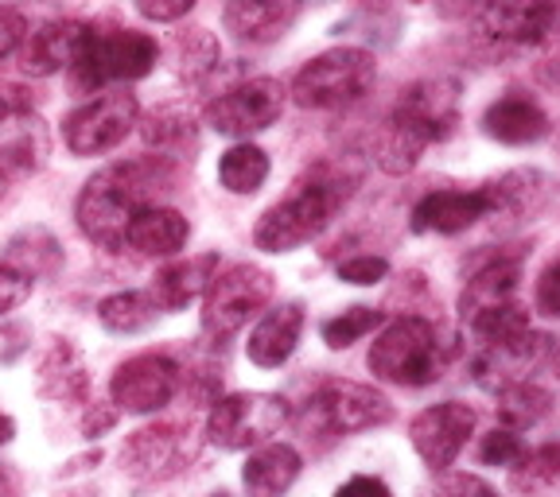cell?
<instances>
[{"label":"cell","mask_w":560,"mask_h":497,"mask_svg":"<svg viewBox=\"0 0 560 497\" xmlns=\"http://www.w3.org/2000/svg\"><path fill=\"white\" fill-rule=\"evenodd\" d=\"M432 4H436V12L444 20H467V16H479L482 12V4H487V0H432Z\"/></svg>","instance_id":"obj_47"},{"label":"cell","mask_w":560,"mask_h":497,"mask_svg":"<svg viewBox=\"0 0 560 497\" xmlns=\"http://www.w3.org/2000/svg\"><path fill=\"white\" fill-rule=\"evenodd\" d=\"M304 307L296 299L265 307L257 315L254 331H249V342H245V358L254 362L257 369H280L296 354L300 339H304Z\"/></svg>","instance_id":"obj_22"},{"label":"cell","mask_w":560,"mask_h":497,"mask_svg":"<svg viewBox=\"0 0 560 497\" xmlns=\"http://www.w3.org/2000/svg\"><path fill=\"white\" fill-rule=\"evenodd\" d=\"M522 454H525L522 431L502 428V424H494V428H490L487 436L479 439V463L482 466H502V471H510V466H514Z\"/></svg>","instance_id":"obj_36"},{"label":"cell","mask_w":560,"mask_h":497,"mask_svg":"<svg viewBox=\"0 0 560 497\" xmlns=\"http://www.w3.org/2000/svg\"><path fill=\"white\" fill-rule=\"evenodd\" d=\"M362 184V167L354 156H324L292 179V191L272 202L254 226V245L261 253H292L315 241L335 222L342 206L354 199Z\"/></svg>","instance_id":"obj_1"},{"label":"cell","mask_w":560,"mask_h":497,"mask_svg":"<svg viewBox=\"0 0 560 497\" xmlns=\"http://www.w3.org/2000/svg\"><path fill=\"white\" fill-rule=\"evenodd\" d=\"M35 389L55 404H86L90 401V369L82 350L70 339H55L35 369Z\"/></svg>","instance_id":"obj_24"},{"label":"cell","mask_w":560,"mask_h":497,"mask_svg":"<svg viewBox=\"0 0 560 497\" xmlns=\"http://www.w3.org/2000/svg\"><path fill=\"white\" fill-rule=\"evenodd\" d=\"M277 296V280L261 264H226V269L214 272V280L202 292V334L210 342H226L242 331L249 319L265 311Z\"/></svg>","instance_id":"obj_6"},{"label":"cell","mask_w":560,"mask_h":497,"mask_svg":"<svg viewBox=\"0 0 560 497\" xmlns=\"http://www.w3.org/2000/svg\"><path fill=\"white\" fill-rule=\"evenodd\" d=\"M534 307L545 315V319H560V253H552L549 264L537 272Z\"/></svg>","instance_id":"obj_38"},{"label":"cell","mask_w":560,"mask_h":497,"mask_svg":"<svg viewBox=\"0 0 560 497\" xmlns=\"http://www.w3.org/2000/svg\"><path fill=\"white\" fill-rule=\"evenodd\" d=\"M195 459L191 428L184 424H144L121 447V471L140 486H160L184 474Z\"/></svg>","instance_id":"obj_14"},{"label":"cell","mask_w":560,"mask_h":497,"mask_svg":"<svg viewBox=\"0 0 560 497\" xmlns=\"http://www.w3.org/2000/svg\"><path fill=\"white\" fill-rule=\"evenodd\" d=\"M12 436H16V424H12V416H9V412H0V447L9 443Z\"/></svg>","instance_id":"obj_49"},{"label":"cell","mask_w":560,"mask_h":497,"mask_svg":"<svg viewBox=\"0 0 560 497\" xmlns=\"http://www.w3.org/2000/svg\"><path fill=\"white\" fill-rule=\"evenodd\" d=\"M27 32H32V27H27L24 12L12 9V4H0V62L12 59V55L20 51V44H24Z\"/></svg>","instance_id":"obj_41"},{"label":"cell","mask_w":560,"mask_h":497,"mask_svg":"<svg viewBox=\"0 0 560 497\" xmlns=\"http://www.w3.org/2000/svg\"><path fill=\"white\" fill-rule=\"evenodd\" d=\"M304 0H226L222 4V24L237 44L265 47L277 44L296 27Z\"/></svg>","instance_id":"obj_21"},{"label":"cell","mask_w":560,"mask_h":497,"mask_svg":"<svg viewBox=\"0 0 560 497\" xmlns=\"http://www.w3.org/2000/svg\"><path fill=\"white\" fill-rule=\"evenodd\" d=\"M479 27L506 47H549L560 39V0H487Z\"/></svg>","instance_id":"obj_16"},{"label":"cell","mask_w":560,"mask_h":497,"mask_svg":"<svg viewBox=\"0 0 560 497\" xmlns=\"http://www.w3.org/2000/svg\"><path fill=\"white\" fill-rule=\"evenodd\" d=\"M459 105H464V82L447 79V74H432V79H417L397 94L389 121L401 125L409 137H417L424 149L452 140L459 129Z\"/></svg>","instance_id":"obj_11"},{"label":"cell","mask_w":560,"mask_h":497,"mask_svg":"<svg viewBox=\"0 0 560 497\" xmlns=\"http://www.w3.org/2000/svg\"><path fill=\"white\" fill-rule=\"evenodd\" d=\"M210 497H234V494H226V489H219V494H210Z\"/></svg>","instance_id":"obj_52"},{"label":"cell","mask_w":560,"mask_h":497,"mask_svg":"<svg viewBox=\"0 0 560 497\" xmlns=\"http://www.w3.org/2000/svg\"><path fill=\"white\" fill-rule=\"evenodd\" d=\"M549 369H552V377L560 381V339H552V346H549Z\"/></svg>","instance_id":"obj_50"},{"label":"cell","mask_w":560,"mask_h":497,"mask_svg":"<svg viewBox=\"0 0 560 497\" xmlns=\"http://www.w3.org/2000/svg\"><path fill=\"white\" fill-rule=\"evenodd\" d=\"M517 497H560V443L525 447V454L506 471Z\"/></svg>","instance_id":"obj_30"},{"label":"cell","mask_w":560,"mask_h":497,"mask_svg":"<svg viewBox=\"0 0 560 497\" xmlns=\"http://www.w3.org/2000/svg\"><path fill=\"white\" fill-rule=\"evenodd\" d=\"M175 184V164L152 156H132L117 159V164L102 167L86 179V187L79 191L74 202V218L79 229L102 249H125V234L137 210L160 202V194Z\"/></svg>","instance_id":"obj_2"},{"label":"cell","mask_w":560,"mask_h":497,"mask_svg":"<svg viewBox=\"0 0 560 497\" xmlns=\"http://www.w3.org/2000/svg\"><path fill=\"white\" fill-rule=\"evenodd\" d=\"M475 424H479V412L471 404L440 401L429 404V409H420L409 419V443L432 474H444L464 454L467 439L475 436Z\"/></svg>","instance_id":"obj_15"},{"label":"cell","mask_w":560,"mask_h":497,"mask_svg":"<svg viewBox=\"0 0 560 497\" xmlns=\"http://www.w3.org/2000/svg\"><path fill=\"white\" fill-rule=\"evenodd\" d=\"M525 272V245H479L475 253L464 257L459 276H464V292H459V323L490 307L514 304L517 288H522Z\"/></svg>","instance_id":"obj_13"},{"label":"cell","mask_w":560,"mask_h":497,"mask_svg":"<svg viewBox=\"0 0 560 497\" xmlns=\"http://www.w3.org/2000/svg\"><path fill=\"white\" fill-rule=\"evenodd\" d=\"M272 164L265 149H257L254 140H234L219 156V184L230 194H257L269 179Z\"/></svg>","instance_id":"obj_33"},{"label":"cell","mask_w":560,"mask_h":497,"mask_svg":"<svg viewBox=\"0 0 560 497\" xmlns=\"http://www.w3.org/2000/svg\"><path fill=\"white\" fill-rule=\"evenodd\" d=\"M335 497H394V489L385 486L377 474H350V478L335 489Z\"/></svg>","instance_id":"obj_45"},{"label":"cell","mask_w":560,"mask_h":497,"mask_svg":"<svg viewBox=\"0 0 560 497\" xmlns=\"http://www.w3.org/2000/svg\"><path fill=\"white\" fill-rule=\"evenodd\" d=\"M140 121V102L137 94H129L125 86H109L102 94L86 97L79 109H70L62 121V144L70 156L94 159L114 152L117 144H125L132 129Z\"/></svg>","instance_id":"obj_10"},{"label":"cell","mask_w":560,"mask_h":497,"mask_svg":"<svg viewBox=\"0 0 560 497\" xmlns=\"http://www.w3.org/2000/svg\"><path fill=\"white\" fill-rule=\"evenodd\" d=\"M292 419V404L280 393L249 389V393L214 397L207 412V439L219 451H254L280 436V428Z\"/></svg>","instance_id":"obj_8"},{"label":"cell","mask_w":560,"mask_h":497,"mask_svg":"<svg viewBox=\"0 0 560 497\" xmlns=\"http://www.w3.org/2000/svg\"><path fill=\"white\" fill-rule=\"evenodd\" d=\"M482 218H490L487 184L471 187V191H464V187H440V191H429L412 206L409 226L417 229V234L455 237V234H464V229L479 226Z\"/></svg>","instance_id":"obj_19"},{"label":"cell","mask_w":560,"mask_h":497,"mask_svg":"<svg viewBox=\"0 0 560 497\" xmlns=\"http://www.w3.org/2000/svg\"><path fill=\"white\" fill-rule=\"evenodd\" d=\"M132 4L152 24H179L195 9V0H132Z\"/></svg>","instance_id":"obj_42"},{"label":"cell","mask_w":560,"mask_h":497,"mask_svg":"<svg viewBox=\"0 0 560 497\" xmlns=\"http://www.w3.org/2000/svg\"><path fill=\"white\" fill-rule=\"evenodd\" d=\"M219 272V253H199V257H172L164 269H156L152 276V299L160 304L164 315L184 311L187 304L202 299L207 284Z\"/></svg>","instance_id":"obj_28"},{"label":"cell","mask_w":560,"mask_h":497,"mask_svg":"<svg viewBox=\"0 0 560 497\" xmlns=\"http://www.w3.org/2000/svg\"><path fill=\"white\" fill-rule=\"evenodd\" d=\"M160 62L156 35L125 24H86L79 59L70 62V86L94 97L109 86L149 79Z\"/></svg>","instance_id":"obj_3"},{"label":"cell","mask_w":560,"mask_h":497,"mask_svg":"<svg viewBox=\"0 0 560 497\" xmlns=\"http://www.w3.org/2000/svg\"><path fill=\"white\" fill-rule=\"evenodd\" d=\"M27 109H32V90L24 82L0 79V121L12 114H27Z\"/></svg>","instance_id":"obj_46"},{"label":"cell","mask_w":560,"mask_h":497,"mask_svg":"<svg viewBox=\"0 0 560 497\" xmlns=\"http://www.w3.org/2000/svg\"><path fill=\"white\" fill-rule=\"evenodd\" d=\"M167 51H172L175 74L184 82H191V86H207L222 70V47L207 27H184V32H175Z\"/></svg>","instance_id":"obj_29"},{"label":"cell","mask_w":560,"mask_h":497,"mask_svg":"<svg viewBox=\"0 0 560 497\" xmlns=\"http://www.w3.org/2000/svg\"><path fill=\"white\" fill-rule=\"evenodd\" d=\"M482 137L506 149H529L541 144L552 132V121L545 114V105L537 102L529 90H506L482 109Z\"/></svg>","instance_id":"obj_17"},{"label":"cell","mask_w":560,"mask_h":497,"mask_svg":"<svg viewBox=\"0 0 560 497\" xmlns=\"http://www.w3.org/2000/svg\"><path fill=\"white\" fill-rule=\"evenodd\" d=\"M377 82V59L366 47H331L296 70L289 97L312 114H339L359 105Z\"/></svg>","instance_id":"obj_5"},{"label":"cell","mask_w":560,"mask_h":497,"mask_svg":"<svg viewBox=\"0 0 560 497\" xmlns=\"http://www.w3.org/2000/svg\"><path fill=\"white\" fill-rule=\"evenodd\" d=\"M117 424V409H105L102 401H86L79 404V431L82 439H97Z\"/></svg>","instance_id":"obj_43"},{"label":"cell","mask_w":560,"mask_h":497,"mask_svg":"<svg viewBox=\"0 0 560 497\" xmlns=\"http://www.w3.org/2000/svg\"><path fill=\"white\" fill-rule=\"evenodd\" d=\"M300 471H304V454L284 439H269L245 454L242 489L245 497H284L296 486Z\"/></svg>","instance_id":"obj_25"},{"label":"cell","mask_w":560,"mask_h":497,"mask_svg":"<svg viewBox=\"0 0 560 497\" xmlns=\"http://www.w3.org/2000/svg\"><path fill=\"white\" fill-rule=\"evenodd\" d=\"M447 346L440 339V327L424 315H397L385 319L370 342L366 366L377 381L397 389H424L436 384L444 374Z\"/></svg>","instance_id":"obj_4"},{"label":"cell","mask_w":560,"mask_h":497,"mask_svg":"<svg viewBox=\"0 0 560 497\" xmlns=\"http://www.w3.org/2000/svg\"><path fill=\"white\" fill-rule=\"evenodd\" d=\"M47 159H51V129L35 109L0 121V179L4 184L32 179L44 171Z\"/></svg>","instance_id":"obj_20"},{"label":"cell","mask_w":560,"mask_h":497,"mask_svg":"<svg viewBox=\"0 0 560 497\" xmlns=\"http://www.w3.org/2000/svg\"><path fill=\"white\" fill-rule=\"evenodd\" d=\"M160 304L152 292H114L97 304V323L109 334H140L160 319Z\"/></svg>","instance_id":"obj_34"},{"label":"cell","mask_w":560,"mask_h":497,"mask_svg":"<svg viewBox=\"0 0 560 497\" xmlns=\"http://www.w3.org/2000/svg\"><path fill=\"white\" fill-rule=\"evenodd\" d=\"M184 389V366L160 350L132 354L109 377V404L125 416H156Z\"/></svg>","instance_id":"obj_12"},{"label":"cell","mask_w":560,"mask_h":497,"mask_svg":"<svg viewBox=\"0 0 560 497\" xmlns=\"http://www.w3.org/2000/svg\"><path fill=\"white\" fill-rule=\"evenodd\" d=\"M82 39H86V20H51V24L32 27L12 59L24 79H51L79 59Z\"/></svg>","instance_id":"obj_18"},{"label":"cell","mask_w":560,"mask_h":497,"mask_svg":"<svg viewBox=\"0 0 560 497\" xmlns=\"http://www.w3.org/2000/svg\"><path fill=\"white\" fill-rule=\"evenodd\" d=\"M187 241H191V222L175 206H164V202L137 210L129 222V234H125V249L152 257V261H172V257L184 253Z\"/></svg>","instance_id":"obj_23"},{"label":"cell","mask_w":560,"mask_h":497,"mask_svg":"<svg viewBox=\"0 0 560 497\" xmlns=\"http://www.w3.org/2000/svg\"><path fill=\"white\" fill-rule=\"evenodd\" d=\"M304 416L319 436H359V431H374L394 424V401L374 389V384L347 381V377H324L315 384L312 397L304 404Z\"/></svg>","instance_id":"obj_7"},{"label":"cell","mask_w":560,"mask_h":497,"mask_svg":"<svg viewBox=\"0 0 560 497\" xmlns=\"http://www.w3.org/2000/svg\"><path fill=\"white\" fill-rule=\"evenodd\" d=\"M0 264H12L20 269L24 276L39 280V276H55L62 269V245L55 241L51 229L44 226H27L4 245V261Z\"/></svg>","instance_id":"obj_31"},{"label":"cell","mask_w":560,"mask_h":497,"mask_svg":"<svg viewBox=\"0 0 560 497\" xmlns=\"http://www.w3.org/2000/svg\"><path fill=\"white\" fill-rule=\"evenodd\" d=\"M537 82L545 90H552V94H560V47H552L545 55V62H537Z\"/></svg>","instance_id":"obj_48"},{"label":"cell","mask_w":560,"mask_h":497,"mask_svg":"<svg viewBox=\"0 0 560 497\" xmlns=\"http://www.w3.org/2000/svg\"><path fill=\"white\" fill-rule=\"evenodd\" d=\"M494 409H499V424L502 428H514V431H529L537 428L545 416L552 412V393L545 384H537L534 377H525V381H514L506 389L494 393Z\"/></svg>","instance_id":"obj_32"},{"label":"cell","mask_w":560,"mask_h":497,"mask_svg":"<svg viewBox=\"0 0 560 497\" xmlns=\"http://www.w3.org/2000/svg\"><path fill=\"white\" fill-rule=\"evenodd\" d=\"M429 497H499L490 482H482L479 474L464 471H444L436 478V486L429 489Z\"/></svg>","instance_id":"obj_39"},{"label":"cell","mask_w":560,"mask_h":497,"mask_svg":"<svg viewBox=\"0 0 560 497\" xmlns=\"http://www.w3.org/2000/svg\"><path fill=\"white\" fill-rule=\"evenodd\" d=\"M4 191H9V184H4V179H0V199H4Z\"/></svg>","instance_id":"obj_51"},{"label":"cell","mask_w":560,"mask_h":497,"mask_svg":"<svg viewBox=\"0 0 560 497\" xmlns=\"http://www.w3.org/2000/svg\"><path fill=\"white\" fill-rule=\"evenodd\" d=\"M382 323H385V315L377 311V307L354 304V307H347V311L324 319V323H319V339L327 342V350H350L354 342H362L366 334H374Z\"/></svg>","instance_id":"obj_35"},{"label":"cell","mask_w":560,"mask_h":497,"mask_svg":"<svg viewBox=\"0 0 560 497\" xmlns=\"http://www.w3.org/2000/svg\"><path fill=\"white\" fill-rule=\"evenodd\" d=\"M32 288H35L32 276H24L12 264H0V319L9 311H16V307H24L32 299Z\"/></svg>","instance_id":"obj_40"},{"label":"cell","mask_w":560,"mask_h":497,"mask_svg":"<svg viewBox=\"0 0 560 497\" xmlns=\"http://www.w3.org/2000/svg\"><path fill=\"white\" fill-rule=\"evenodd\" d=\"M137 129L144 149L167 164H191L199 152V125L184 105H156L152 114L140 117Z\"/></svg>","instance_id":"obj_26"},{"label":"cell","mask_w":560,"mask_h":497,"mask_svg":"<svg viewBox=\"0 0 560 497\" xmlns=\"http://www.w3.org/2000/svg\"><path fill=\"white\" fill-rule=\"evenodd\" d=\"M412 4H420V0H412Z\"/></svg>","instance_id":"obj_53"},{"label":"cell","mask_w":560,"mask_h":497,"mask_svg":"<svg viewBox=\"0 0 560 497\" xmlns=\"http://www.w3.org/2000/svg\"><path fill=\"white\" fill-rule=\"evenodd\" d=\"M32 350V331L24 323H0V366H12Z\"/></svg>","instance_id":"obj_44"},{"label":"cell","mask_w":560,"mask_h":497,"mask_svg":"<svg viewBox=\"0 0 560 497\" xmlns=\"http://www.w3.org/2000/svg\"><path fill=\"white\" fill-rule=\"evenodd\" d=\"M490 194V218H537L552 199V179L537 167H514L487 184Z\"/></svg>","instance_id":"obj_27"},{"label":"cell","mask_w":560,"mask_h":497,"mask_svg":"<svg viewBox=\"0 0 560 497\" xmlns=\"http://www.w3.org/2000/svg\"><path fill=\"white\" fill-rule=\"evenodd\" d=\"M335 276H339L342 284H354V288H374V284H382V280L389 276V261L374 253L347 257V261H339Z\"/></svg>","instance_id":"obj_37"},{"label":"cell","mask_w":560,"mask_h":497,"mask_svg":"<svg viewBox=\"0 0 560 497\" xmlns=\"http://www.w3.org/2000/svg\"><path fill=\"white\" fill-rule=\"evenodd\" d=\"M289 105V86L269 74H257V79H242L222 86L219 94L202 105V125L230 140H249L257 132L272 129Z\"/></svg>","instance_id":"obj_9"}]
</instances>
